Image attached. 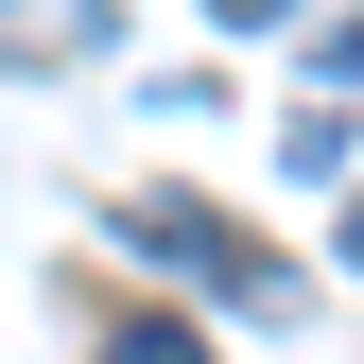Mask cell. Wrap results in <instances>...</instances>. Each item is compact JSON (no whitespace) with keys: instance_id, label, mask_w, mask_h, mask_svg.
<instances>
[{"instance_id":"3","label":"cell","mask_w":364,"mask_h":364,"mask_svg":"<svg viewBox=\"0 0 364 364\" xmlns=\"http://www.w3.org/2000/svg\"><path fill=\"white\" fill-rule=\"evenodd\" d=\"M105 364H208V330H173V312H139V330H105Z\"/></svg>"},{"instance_id":"1","label":"cell","mask_w":364,"mask_h":364,"mask_svg":"<svg viewBox=\"0 0 364 364\" xmlns=\"http://www.w3.org/2000/svg\"><path fill=\"white\" fill-rule=\"evenodd\" d=\"M122 243L139 260H173V278H208V295H243V312H295V260H260L225 208H191V191H139L122 208Z\"/></svg>"},{"instance_id":"4","label":"cell","mask_w":364,"mask_h":364,"mask_svg":"<svg viewBox=\"0 0 364 364\" xmlns=\"http://www.w3.org/2000/svg\"><path fill=\"white\" fill-rule=\"evenodd\" d=\"M208 18H225V35H278V18H295V0H208Z\"/></svg>"},{"instance_id":"2","label":"cell","mask_w":364,"mask_h":364,"mask_svg":"<svg viewBox=\"0 0 364 364\" xmlns=\"http://www.w3.org/2000/svg\"><path fill=\"white\" fill-rule=\"evenodd\" d=\"M278 156H295V191H347V105H330V87H312V122H295Z\"/></svg>"}]
</instances>
